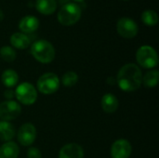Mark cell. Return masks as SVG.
Here are the masks:
<instances>
[{
  "mask_svg": "<svg viewBox=\"0 0 159 158\" xmlns=\"http://www.w3.org/2000/svg\"><path fill=\"white\" fill-rule=\"evenodd\" d=\"M16 135L15 127L8 121H0V141L10 142Z\"/></svg>",
  "mask_w": 159,
  "mask_h": 158,
  "instance_id": "2e32d148",
  "label": "cell"
},
{
  "mask_svg": "<svg viewBox=\"0 0 159 158\" xmlns=\"http://www.w3.org/2000/svg\"><path fill=\"white\" fill-rule=\"evenodd\" d=\"M31 53L38 62L44 64L52 62L56 55L53 45L45 39L34 41L31 46Z\"/></svg>",
  "mask_w": 159,
  "mask_h": 158,
  "instance_id": "7a4b0ae2",
  "label": "cell"
},
{
  "mask_svg": "<svg viewBox=\"0 0 159 158\" xmlns=\"http://www.w3.org/2000/svg\"><path fill=\"white\" fill-rule=\"evenodd\" d=\"M27 158H42L41 151L36 147H31L27 151Z\"/></svg>",
  "mask_w": 159,
  "mask_h": 158,
  "instance_id": "603a6c76",
  "label": "cell"
},
{
  "mask_svg": "<svg viewBox=\"0 0 159 158\" xmlns=\"http://www.w3.org/2000/svg\"><path fill=\"white\" fill-rule=\"evenodd\" d=\"M61 84L66 87V88H71L76 85V83L78 82V74L75 72L73 71H68L66 72L61 80Z\"/></svg>",
  "mask_w": 159,
  "mask_h": 158,
  "instance_id": "44dd1931",
  "label": "cell"
},
{
  "mask_svg": "<svg viewBox=\"0 0 159 158\" xmlns=\"http://www.w3.org/2000/svg\"><path fill=\"white\" fill-rule=\"evenodd\" d=\"M9 40L11 46L18 49H25L31 45V38L23 33H14Z\"/></svg>",
  "mask_w": 159,
  "mask_h": 158,
  "instance_id": "9a60e30c",
  "label": "cell"
},
{
  "mask_svg": "<svg viewBox=\"0 0 159 158\" xmlns=\"http://www.w3.org/2000/svg\"><path fill=\"white\" fill-rule=\"evenodd\" d=\"M132 152L131 143L126 139H119L114 142L111 146L112 158H129Z\"/></svg>",
  "mask_w": 159,
  "mask_h": 158,
  "instance_id": "30bf717a",
  "label": "cell"
},
{
  "mask_svg": "<svg viewBox=\"0 0 159 158\" xmlns=\"http://www.w3.org/2000/svg\"><path fill=\"white\" fill-rule=\"evenodd\" d=\"M81 8L75 3H67L63 5L58 12V20L64 26L75 24L81 18Z\"/></svg>",
  "mask_w": 159,
  "mask_h": 158,
  "instance_id": "3957f363",
  "label": "cell"
},
{
  "mask_svg": "<svg viewBox=\"0 0 159 158\" xmlns=\"http://www.w3.org/2000/svg\"><path fill=\"white\" fill-rule=\"evenodd\" d=\"M159 81V72L157 69H152L145 73L144 75H143L142 85L145 86L146 88H155L157 86Z\"/></svg>",
  "mask_w": 159,
  "mask_h": 158,
  "instance_id": "d6986e66",
  "label": "cell"
},
{
  "mask_svg": "<svg viewBox=\"0 0 159 158\" xmlns=\"http://www.w3.org/2000/svg\"><path fill=\"white\" fill-rule=\"evenodd\" d=\"M74 1H75V2H83L84 0H74Z\"/></svg>",
  "mask_w": 159,
  "mask_h": 158,
  "instance_id": "484cf974",
  "label": "cell"
},
{
  "mask_svg": "<svg viewBox=\"0 0 159 158\" xmlns=\"http://www.w3.org/2000/svg\"><path fill=\"white\" fill-rule=\"evenodd\" d=\"M116 30L122 37L130 39L137 35L139 32V27L134 20L124 17L118 20L116 23Z\"/></svg>",
  "mask_w": 159,
  "mask_h": 158,
  "instance_id": "ba28073f",
  "label": "cell"
},
{
  "mask_svg": "<svg viewBox=\"0 0 159 158\" xmlns=\"http://www.w3.org/2000/svg\"><path fill=\"white\" fill-rule=\"evenodd\" d=\"M39 27V20L36 17L28 15L23 18L19 22V29L23 34H32L35 32Z\"/></svg>",
  "mask_w": 159,
  "mask_h": 158,
  "instance_id": "7c38bea8",
  "label": "cell"
},
{
  "mask_svg": "<svg viewBox=\"0 0 159 158\" xmlns=\"http://www.w3.org/2000/svg\"><path fill=\"white\" fill-rule=\"evenodd\" d=\"M14 92L18 102L27 106L34 104L38 97L36 88L29 82H23L18 85Z\"/></svg>",
  "mask_w": 159,
  "mask_h": 158,
  "instance_id": "8992f818",
  "label": "cell"
},
{
  "mask_svg": "<svg viewBox=\"0 0 159 158\" xmlns=\"http://www.w3.org/2000/svg\"><path fill=\"white\" fill-rule=\"evenodd\" d=\"M0 57L7 62H13L16 60L17 53L12 47L5 46L0 48Z\"/></svg>",
  "mask_w": 159,
  "mask_h": 158,
  "instance_id": "7402d4cb",
  "label": "cell"
},
{
  "mask_svg": "<svg viewBox=\"0 0 159 158\" xmlns=\"http://www.w3.org/2000/svg\"><path fill=\"white\" fill-rule=\"evenodd\" d=\"M4 97L6 98L7 101H11L13 100V98H15V92L14 90L10 89V88H7L5 92H4Z\"/></svg>",
  "mask_w": 159,
  "mask_h": 158,
  "instance_id": "cb8c5ba5",
  "label": "cell"
},
{
  "mask_svg": "<svg viewBox=\"0 0 159 158\" xmlns=\"http://www.w3.org/2000/svg\"><path fill=\"white\" fill-rule=\"evenodd\" d=\"M20 155L18 144L12 141L7 142L0 146V158H17Z\"/></svg>",
  "mask_w": 159,
  "mask_h": 158,
  "instance_id": "5bb4252c",
  "label": "cell"
},
{
  "mask_svg": "<svg viewBox=\"0 0 159 158\" xmlns=\"http://www.w3.org/2000/svg\"><path fill=\"white\" fill-rule=\"evenodd\" d=\"M142 20L148 26H154L158 22V15L155 10L147 9L143 12Z\"/></svg>",
  "mask_w": 159,
  "mask_h": 158,
  "instance_id": "ffe728a7",
  "label": "cell"
},
{
  "mask_svg": "<svg viewBox=\"0 0 159 158\" xmlns=\"http://www.w3.org/2000/svg\"><path fill=\"white\" fill-rule=\"evenodd\" d=\"M21 113V106L16 101H5L0 102V119L1 121L15 120Z\"/></svg>",
  "mask_w": 159,
  "mask_h": 158,
  "instance_id": "52a82bcc",
  "label": "cell"
},
{
  "mask_svg": "<svg viewBox=\"0 0 159 158\" xmlns=\"http://www.w3.org/2000/svg\"><path fill=\"white\" fill-rule=\"evenodd\" d=\"M36 129L32 123H25L20 127L17 132V139L20 145L30 146L36 139Z\"/></svg>",
  "mask_w": 159,
  "mask_h": 158,
  "instance_id": "9c48e42d",
  "label": "cell"
},
{
  "mask_svg": "<svg viewBox=\"0 0 159 158\" xmlns=\"http://www.w3.org/2000/svg\"><path fill=\"white\" fill-rule=\"evenodd\" d=\"M4 17H5V16H4V12L0 9V21L4 19Z\"/></svg>",
  "mask_w": 159,
  "mask_h": 158,
  "instance_id": "d4e9b609",
  "label": "cell"
},
{
  "mask_svg": "<svg viewBox=\"0 0 159 158\" xmlns=\"http://www.w3.org/2000/svg\"><path fill=\"white\" fill-rule=\"evenodd\" d=\"M18 81H19V74L16 71L12 69H7L2 73L1 82L7 88H11L15 87L18 84Z\"/></svg>",
  "mask_w": 159,
  "mask_h": 158,
  "instance_id": "ac0fdd59",
  "label": "cell"
},
{
  "mask_svg": "<svg viewBox=\"0 0 159 158\" xmlns=\"http://www.w3.org/2000/svg\"><path fill=\"white\" fill-rule=\"evenodd\" d=\"M136 61L141 67L152 70L158 64V55L153 47L145 45L136 51Z\"/></svg>",
  "mask_w": 159,
  "mask_h": 158,
  "instance_id": "277c9868",
  "label": "cell"
},
{
  "mask_svg": "<svg viewBox=\"0 0 159 158\" xmlns=\"http://www.w3.org/2000/svg\"><path fill=\"white\" fill-rule=\"evenodd\" d=\"M101 105L106 114H114L118 109L119 102L116 95L112 93H106L102 98Z\"/></svg>",
  "mask_w": 159,
  "mask_h": 158,
  "instance_id": "4fadbf2b",
  "label": "cell"
},
{
  "mask_svg": "<svg viewBox=\"0 0 159 158\" xmlns=\"http://www.w3.org/2000/svg\"><path fill=\"white\" fill-rule=\"evenodd\" d=\"M35 7L38 12L44 15H50L55 12L57 8L56 0H36Z\"/></svg>",
  "mask_w": 159,
  "mask_h": 158,
  "instance_id": "e0dca14e",
  "label": "cell"
},
{
  "mask_svg": "<svg viewBox=\"0 0 159 158\" xmlns=\"http://www.w3.org/2000/svg\"><path fill=\"white\" fill-rule=\"evenodd\" d=\"M61 86L59 76L54 73L43 74L36 82V90L44 95H51L58 91Z\"/></svg>",
  "mask_w": 159,
  "mask_h": 158,
  "instance_id": "5b68a950",
  "label": "cell"
},
{
  "mask_svg": "<svg viewBox=\"0 0 159 158\" xmlns=\"http://www.w3.org/2000/svg\"><path fill=\"white\" fill-rule=\"evenodd\" d=\"M83 157H84V150L81 145L75 142H71L63 145L59 152V158Z\"/></svg>",
  "mask_w": 159,
  "mask_h": 158,
  "instance_id": "8fae6325",
  "label": "cell"
},
{
  "mask_svg": "<svg viewBox=\"0 0 159 158\" xmlns=\"http://www.w3.org/2000/svg\"><path fill=\"white\" fill-rule=\"evenodd\" d=\"M143 72L135 63H127L122 66L116 75V83L125 92H134L142 86Z\"/></svg>",
  "mask_w": 159,
  "mask_h": 158,
  "instance_id": "6da1fadb",
  "label": "cell"
}]
</instances>
